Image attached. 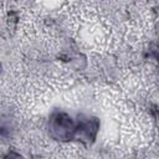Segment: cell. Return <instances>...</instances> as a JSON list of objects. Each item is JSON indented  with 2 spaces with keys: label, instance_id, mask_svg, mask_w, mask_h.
<instances>
[{
  "label": "cell",
  "instance_id": "6da1fadb",
  "mask_svg": "<svg viewBox=\"0 0 159 159\" xmlns=\"http://www.w3.org/2000/svg\"><path fill=\"white\" fill-rule=\"evenodd\" d=\"M50 129L52 134L58 139H68L73 135L77 127L72 122L71 117L65 113H56L50 119Z\"/></svg>",
  "mask_w": 159,
  "mask_h": 159
}]
</instances>
